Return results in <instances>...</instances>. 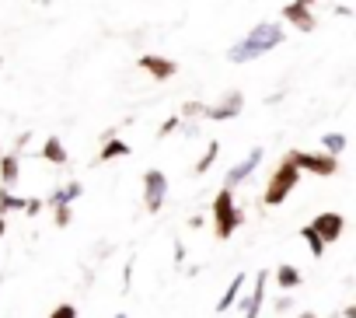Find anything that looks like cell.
<instances>
[{
    "mask_svg": "<svg viewBox=\"0 0 356 318\" xmlns=\"http://www.w3.org/2000/svg\"><path fill=\"white\" fill-rule=\"evenodd\" d=\"M175 129H178V116H171V119L157 129V136H168V133H175Z\"/></svg>",
    "mask_w": 356,
    "mask_h": 318,
    "instance_id": "cell-25",
    "label": "cell"
},
{
    "mask_svg": "<svg viewBox=\"0 0 356 318\" xmlns=\"http://www.w3.org/2000/svg\"><path fill=\"white\" fill-rule=\"evenodd\" d=\"M321 143H325V154L339 157V154L346 150V133H325V136H321Z\"/></svg>",
    "mask_w": 356,
    "mask_h": 318,
    "instance_id": "cell-21",
    "label": "cell"
},
{
    "mask_svg": "<svg viewBox=\"0 0 356 318\" xmlns=\"http://www.w3.org/2000/svg\"><path fill=\"white\" fill-rule=\"evenodd\" d=\"M259 161H262V147H252L248 150V157H245V161H238L231 172H227V189H234L238 182H245L255 168H259Z\"/></svg>",
    "mask_w": 356,
    "mask_h": 318,
    "instance_id": "cell-10",
    "label": "cell"
},
{
    "mask_svg": "<svg viewBox=\"0 0 356 318\" xmlns=\"http://www.w3.org/2000/svg\"><path fill=\"white\" fill-rule=\"evenodd\" d=\"M133 147L126 143V140H108V143H102V154H98V161H112V157H126Z\"/></svg>",
    "mask_w": 356,
    "mask_h": 318,
    "instance_id": "cell-17",
    "label": "cell"
},
{
    "mask_svg": "<svg viewBox=\"0 0 356 318\" xmlns=\"http://www.w3.org/2000/svg\"><path fill=\"white\" fill-rule=\"evenodd\" d=\"M140 67H143L154 81H171V77L178 74V63H175V60H168V56H154V53L140 56Z\"/></svg>",
    "mask_w": 356,
    "mask_h": 318,
    "instance_id": "cell-9",
    "label": "cell"
},
{
    "mask_svg": "<svg viewBox=\"0 0 356 318\" xmlns=\"http://www.w3.org/2000/svg\"><path fill=\"white\" fill-rule=\"evenodd\" d=\"M266 280H269V273L262 269L259 276H255V287H252V297L241 304V311H245V318H259V311H262V301H266Z\"/></svg>",
    "mask_w": 356,
    "mask_h": 318,
    "instance_id": "cell-11",
    "label": "cell"
},
{
    "mask_svg": "<svg viewBox=\"0 0 356 318\" xmlns=\"http://www.w3.org/2000/svg\"><path fill=\"white\" fill-rule=\"evenodd\" d=\"M0 67H4V60H0Z\"/></svg>",
    "mask_w": 356,
    "mask_h": 318,
    "instance_id": "cell-32",
    "label": "cell"
},
{
    "mask_svg": "<svg viewBox=\"0 0 356 318\" xmlns=\"http://www.w3.org/2000/svg\"><path fill=\"white\" fill-rule=\"evenodd\" d=\"M276 283H280L283 290H293V287H300V283H304V276H300V269H297V266L283 262V266L276 269Z\"/></svg>",
    "mask_w": 356,
    "mask_h": 318,
    "instance_id": "cell-15",
    "label": "cell"
},
{
    "mask_svg": "<svg viewBox=\"0 0 356 318\" xmlns=\"http://www.w3.org/2000/svg\"><path fill=\"white\" fill-rule=\"evenodd\" d=\"M8 231V224H4V217H0V234H4Z\"/></svg>",
    "mask_w": 356,
    "mask_h": 318,
    "instance_id": "cell-29",
    "label": "cell"
},
{
    "mask_svg": "<svg viewBox=\"0 0 356 318\" xmlns=\"http://www.w3.org/2000/svg\"><path fill=\"white\" fill-rule=\"evenodd\" d=\"M39 210H42V203H39V200H32V203H25V214H29V217H35Z\"/></svg>",
    "mask_w": 356,
    "mask_h": 318,
    "instance_id": "cell-26",
    "label": "cell"
},
{
    "mask_svg": "<svg viewBox=\"0 0 356 318\" xmlns=\"http://www.w3.org/2000/svg\"><path fill=\"white\" fill-rule=\"evenodd\" d=\"M11 210H25V200L22 196H15L11 189H0V217H4V214H11Z\"/></svg>",
    "mask_w": 356,
    "mask_h": 318,
    "instance_id": "cell-19",
    "label": "cell"
},
{
    "mask_svg": "<svg viewBox=\"0 0 356 318\" xmlns=\"http://www.w3.org/2000/svg\"><path fill=\"white\" fill-rule=\"evenodd\" d=\"M300 4H307V8H311V4H314V0H300Z\"/></svg>",
    "mask_w": 356,
    "mask_h": 318,
    "instance_id": "cell-30",
    "label": "cell"
},
{
    "mask_svg": "<svg viewBox=\"0 0 356 318\" xmlns=\"http://www.w3.org/2000/svg\"><path fill=\"white\" fill-rule=\"evenodd\" d=\"M18 179H22L18 154H4V157H0V182H4V189H11Z\"/></svg>",
    "mask_w": 356,
    "mask_h": 318,
    "instance_id": "cell-12",
    "label": "cell"
},
{
    "mask_svg": "<svg viewBox=\"0 0 356 318\" xmlns=\"http://www.w3.org/2000/svg\"><path fill=\"white\" fill-rule=\"evenodd\" d=\"M84 196V186L81 182H67L63 189H56L53 196H49V207H63V203H74V200H81Z\"/></svg>",
    "mask_w": 356,
    "mask_h": 318,
    "instance_id": "cell-13",
    "label": "cell"
},
{
    "mask_svg": "<svg viewBox=\"0 0 356 318\" xmlns=\"http://www.w3.org/2000/svg\"><path fill=\"white\" fill-rule=\"evenodd\" d=\"M300 238L307 241V248H311V255H314V259H321V255H325V248H328V245L318 238V231H314L311 224H307V228H300Z\"/></svg>",
    "mask_w": 356,
    "mask_h": 318,
    "instance_id": "cell-18",
    "label": "cell"
},
{
    "mask_svg": "<svg viewBox=\"0 0 356 318\" xmlns=\"http://www.w3.org/2000/svg\"><path fill=\"white\" fill-rule=\"evenodd\" d=\"M283 22H290L297 32H314V29H318V18L311 15L307 4H300V0H293V4L283 8Z\"/></svg>",
    "mask_w": 356,
    "mask_h": 318,
    "instance_id": "cell-8",
    "label": "cell"
},
{
    "mask_svg": "<svg viewBox=\"0 0 356 318\" xmlns=\"http://www.w3.org/2000/svg\"><path fill=\"white\" fill-rule=\"evenodd\" d=\"M213 231H217V238L220 241H227L241 224H245V210H238V203H234V193L224 186L220 193H217V200H213Z\"/></svg>",
    "mask_w": 356,
    "mask_h": 318,
    "instance_id": "cell-2",
    "label": "cell"
},
{
    "mask_svg": "<svg viewBox=\"0 0 356 318\" xmlns=\"http://www.w3.org/2000/svg\"><path fill=\"white\" fill-rule=\"evenodd\" d=\"M42 157H46V161H53V165H67V147H63V140L49 136V140L42 143Z\"/></svg>",
    "mask_w": 356,
    "mask_h": 318,
    "instance_id": "cell-16",
    "label": "cell"
},
{
    "mask_svg": "<svg viewBox=\"0 0 356 318\" xmlns=\"http://www.w3.org/2000/svg\"><path fill=\"white\" fill-rule=\"evenodd\" d=\"M241 287H245V273H238L231 283H227V290H224V297L217 301V311H231L234 308V301L241 297Z\"/></svg>",
    "mask_w": 356,
    "mask_h": 318,
    "instance_id": "cell-14",
    "label": "cell"
},
{
    "mask_svg": "<svg viewBox=\"0 0 356 318\" xmlns=\"http://www.w3.org/2000/svg\"><path fill=\"white\" fill-rule=\"evenodd\" d=\"M241 105H245V98H241V91H227L217 105H203V116L207 119H234V116H241Z\"/></svg>",
    "mask_w": 356,
    "mask_h": 318,
    "instance_id": "cell-6",
    "label": "cell"
},
{
    "mask_svg": "<svg viewBox=\"0 0 356 318\" xmlns=\"http://www.w3.org/2000/svg\"><path fill=\"white\" fill-rule=\"evenodd\" d=\"M182 116L189 119V116H203V102H189L186 109H182Z\"/></svg>",
    "mask_w": 356,
    "mask_h": 318,
    "instance_id": "cell-24",
    "label": "cell"
},
{
    "mask_svg": "<svg viewBox=\"0 0 356 318\" xmlns=\"http://www.w3.org/2000/svg\"><path fill=\"white\" fill-rule=\"evenodd\" d=\"M286 157H290V161H293L300 172H311V175H335V172H339V157H332V154H314V150H290Z\"/></svg>",
    "mask_w": 356,
    "mask_h": 318,
    "instance_id": "cell-4",
    "label": "cell"
},
{
    "mask_svg": "<svg viewBox=\"0 0 356 318\" xmlns=\"http://www.w3.org/2000/svg\"><path fill=\"white\" fill-rule=\"evenodd\" d=\"M283 39H286V32H283L280 22H262V25H255L252 32H245L241 42H234V46L227 49V60H231V63H252V60H259L262 53L276 49Z\"/></svg>",
    "mask_w": 356,
    "mask_h": 318,
    "instance_id": "cell-1",
    "label": "cell"
},
{
    "mask_svg": "<svg viewBox=\"0 0 356 318\" xmlns=\"http://www.w3.org/2000/svg\"><path fill=\"white\" fill-rule=\"evenodd\" d=\"M53 210H56V228H67V224H70V203L53 207Z\"/></svg>",
    "mask_w": 356,
    "mask_h": 318,
    "instance_id": "cell-22",
    "label": "cell"
},
{
    "mask_svg": "<svg viewBox=\"0 0 356 318\" xmlns=\"http://www.w3.org/2000/svg\"><path fill=\"white\" fill-rule=\"evenodd\" d=\"M217 157H220V143H210V147H207V154H203L200 161H196L193 175H207V172H210V165L217 161Z\"/></svg>",
    "mask_w": 356,
    "mask_h": 318,
    "instance_id": "cell-20",
    "label": "cell"
},
{
    "mask_svg": "<svg viewBox=\"0 0 356 318\" xmlns=\"http://www.w3.org/2000/svg\"><path fill=\"white\" fill-rule=\"evenodd\" d=\"M297 182H300V168L290 161V157L283 154V161H280V168L273 172V179H269V186H266V196H262V203L266 207H280L293 189H297Z\"/></svg>",
    "mask_w": 356,
    "mask_h": 318,
    "instance_id": "cell-3",
    "label": "cell"
},
{
    "mask_svg": "<svg viewBox=\"0 0 356 318\" xmlns=\"http://www.w3.org/2000/svg\"><path fill=\"white\" fill-rule=\"evenodd\" d=\"M182 259H186V245L175 241V262H182Z\"/></svg>",
    "mask_w": 356,
    "mask_h": 318,
    "instance_id": "cell-27",
    "label": "cell"
},
{
    "mask_svg": "<svg viewBox=\"0 0 356 318\" xmlns=\"http://www.w3.org/2000/svg\"><path fill=\"white\" fill-rule=\"evenodd\" d=\"M115 318H126V315H115Z\"/></svg>",
    "mask_w": 356,
    "mask_h": 318,
    "instance_id": "cell-31",
    "label": "cell"
},
{
    "mask_svg": "<svg viewBox=\"0 0 356 318\" xmlns=\"http://www.w3.org/2000/svg\"><path fill=\"white\" fill-rule=\"evenodd\" d=\"M164 196H168V179H164V172H157V168L143 172V203H147L150 214H157V210L164 207Z\"/></svg>",
    "mask_w": 356,
    "mask_h": 318,
    "instance_id": "cell-5",
    "label": "cell"
},
{
    "mask_svg": "<svg viewBox=\"0 0 356 318\" xmlns=\"http://www.w3.org/2000/svg\"><path fill=\"white\" fill-rule=\"evenodd\" d=\"M297 318H318V315H314V311H300Z\"/></svg>",
    "mask_w": 356,
    "mask_h": 318,
    "instance_id": "cell-28",
    "label": "cell"
},
{
    "mask_svg": "<svg viewBox=\"0 0 356 318\" xmlns=\"http://www.w3.org/2000/svg\"><path fill=\"white\" fill-rule=\"evenodd\" d=\"M49 318H77V308L74 304H60L56 311H49Z\"/></svg>",
    "mask_w": 356,
    "mask_h": 318,
    "instance_id": "cell-23",
    "label": "cell"
},
{
    "mask_svg": "<svg viewBox=\"0 0 356 318\" xmlns=\"http://www.w3.org/2000/svg\"><path fill=\"white\" fill-rule=\"evenodd\" d=\"M311 228L318 231V238L325 241V245H332V241H339L342 238V228H346V217L342 214H318L314 221H311Z\"/></svg>",
    "mask_w": 356,
    "mask_h": 318,
    "instance_id": "cell-7",
    "label": "cell"
}]
</instances>
